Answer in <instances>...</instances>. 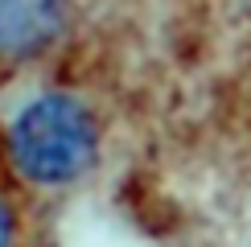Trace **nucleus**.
<instances>
[{
    "label": "nucleus",
    "mask_w": 251,
    "mask_h": 247,
    "mask_svg": "<svg viewBox=\"0 0 251 247\" xmlns=\"http://www.w3.org/2000/svg\"><path fill=\"white\" fill-rule=\"evenodd\" d=\"M13 165L37 185H70L99 157V124L75 95H41L8 132Z\"/></svg>",
    "instance_id": "1"
},
{
    "label": "nucleus",
    "mask_w": 251,
    "mask_h": 247,
    "mask_svg": "<svg viewBox=\"0 0 251 247\" xmlns=\"http://www.w3.org/2000/svg\"><path fill=\"white\" fill-rule=\"evenodd\" d=\"M70 17V0H0V54L29 58L46 49Z\"/></svg>",
    "instance_id": "2"
},
{
    "label": "nucleus",
    "mask_w": 251,
    "mask_h": 247,
    "mask_svg": "<svg viewBox=\"0 0 251 247\" xmlns=\"http://www.w3.org/2000/svg\"><path fill=\"white\" fill-rule=\"evenodd\" d=\"M13 231H17L13 210H8V202L0 198V247H13Z\"/></svg>",
    "instance_id": "3"
}]
</instances>
